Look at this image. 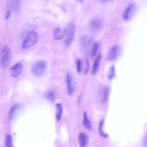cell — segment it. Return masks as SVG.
I'll list each match as a JSON object with an SVG mask.
<instances>
[{"label":"cell","instance_id":"1","mask_svg":"<svg viewBox=\"0 0 147 147\" xmlns=\"http://www.w3.org/2000/svg\"><path fill=\"white\" fill-rule=\"evenodd\" d=\"M38 39V35L35 31L33 30L29 31L22 43V48L23 49H26L31 47L37 42Z\"/></svg>","mask_w":147,"mask_h":147},{"label":"cell","instance_id":"2","mask_svg":"<svg viewBox=\"0 0 147 147\" xmlns=\"http://www.w3.org/2000/svg\"><path fill=\"white\" fill-rule=\"evenodd\" d=\"M11 53L9 48L7 46H4L1 52V67L5 69L9 65L11 61Z\"/></svg>","mask_w":147,"mask_h":147},{"label":"cell","instance_id":"3","mask_svg":"<svg viewBox=\"0 0 147 147\" xmlns=\"http://www.w3.org/2000/svg\"><path fill=\"white\" fill-rule=\"evenodd\" d=\"M66 29V36L64 43L66 46L68 47L70 45L74 40L76 30L75 24L73 22L69 23Z\"/></svg>","mask_w":147,"mask_h":147},{"label":"cell","instance_id":"4","mask_svg":"<svg viewBox=\"0 0 147 147\" xmlns=\"http://www.w3.org/2000/svg\"><path fill=\"white\" fill-rule=\"evenodd\" d=\"M47 66L45 61L40 60L36 62L32 68V72L35 76H39L45 72Z\"/></svg>","mask_w":147,"mask_h":147},{"label":"cell","instance_id":"5","mask_svg":"<svg viewBox=\"0 0 147 147\" xmlns=\"http://www.w3.org/2000/svg\"><path fill=\"white\" fill-rule=\"evenodd\" d=\"M137 6L134 3H130L125 9L123 15L124 19L128 20L131 19L135 13Z\"/></svg>","mask_w":147,"mask_h":147},{"label":"cell","instance_id":"6","mask_svg":"<svg viewBox=\"0 0 147 147\" xmlns=\"http://www.w3.org/2000/svg\"><path fill=\"white\" fill-rule=\"evenodd\" d=\"M121 50V47L118 45H116L112 46L108 52V59L110 61L115 60L119 54Z\"/></svg>","mask_w":147,"mask_h":147},{"label":"cell","instance_id":"7","mask_svg":"<svg viewBox=\"0 0 147 147\" xmlns=\"http://www.w3.org/2000/svg\"><path fill=\"white\" fill-rule=\"evenodd\" d=\"M66 29L63 27H56L53 30V38L55 40H58L62 39L66 34Z\"/></svg>","mask_w":147,"mask_h":147},{"label":"cell","instance_id":"8","mask_svg":"<svg viewBox=\"0 0 147 147\" xmlns=\"http://www.w3.org/2000/svg\"><path fill=\"white\" fill-rule=\"evenodd\" d=\"M23 65L21 63H16L10 69L11 76L13 78H16L21 74L22 70Z\"/></svg>","mask_w":147,"mask_h":147},{"label":"cell","instance_id":"9","mask_svg":"<svg viewBox=\"0 0 147 147\" xmlns=\"http://www.w3.org/2000/svg\"><path fill=\"white\" fill-rule=\"evenodd\" d=\"M102 24L101 20L98 18H95L92 19L89 23V27L93 31H96L99 30L101 28Z\"/></svg>","mask_w":147,"mask_h":147},{"label":"cell","instance_id":"10","mask_svg":"<svg viewBox=\"0 0 147 147\" xmlns=\"http://www.w3.org/2000/svg\"><path fill=\"white\" fill-rule=\"evenodd\" d=\"M92 36L89 34L84 35L82 38V43L83 48L86 49L89 48L92 42Z\"/></svg>","mask_w":147,"mask_h":147},{"label":"cell","instance_id":"11","mask_svg":"<svg viewBox=\"0 0 147 147\" xmlns=\"http://www.w3.org/2000/svg\"><path fill=\"white\" fill-rule=\"evenodd\" d=\"M78 142L80 147H84L88 141V136L86 133L81 132L78 136Z\"/></svg>","mask_w":147,"mask_h":147},{"label":"cell","instance_id":"12","mask_svg":"<svg viewBox=\"0 0 147 147\" xmlns=\"http://www.w3.org/2000/svg\"><path fill=\"white\" fill-rule=\"evenodd\" d=\"M66 84L68 93L69 95H71L73 92V88L72 84L71 78L70 74H67L66 77Z\"/></svg>","mask_w":147,"mask_h":147},{"label":"cell","instance_id":"13","mask_svg":"<svg viewBox=\"0 0 147 147\" xmlns=\"http://www.w3.org/2000/svg\"><path fill=\"white\" fill-rule=\"evenodd\" d=\"M101 58V54L100 53L96 58L92 71V74L94 75L97 72L100 64Z\"/></svg>","mask_w":147,"mask_h":147},{"label":"cell","instance_id":"14","mask_svg":"<svg viewBox=\"0 0 147 147\" xmlns=\"http://www.w3.org/2000/svg\"><path fill=\"white\" fill-rule=\"evenodd\" d=\"M104 121V119H103L100 122L98 128V131L101 136L104 138H107L108 137V135L103 130Z\"/></svg>","mask_w":147,"mask_h":147},{"label":"cell","instance_id":"15","mask_svg":"<svg viewBox=\"0 0 147 147\" xmlns=\"http://www.w3.org/2000/svg\"><path fill=\"white\" fill-rule=\"evenodd\" d=\"M56 119L57 121H59L61 117L63 112V108L61 105L59 103L56 105Z\"/></svg>","mask_w":147,"mask_h":147},{"label":"cell","instance_id":"16","mask_svg":"<svg viewBox=\"0 0 147 147\" xmlns=\"http://www.w3.org/2000/svg\"><path fill=\"white\" fill-rule=\"evenodd\" d=\"M83 117V124L88 129H92V127L88 118L87 113L86 112H84V113Z\"/></svg>","mask_w":147,"mask_h":147},{"label":"cell","instance_id":"17","mask_svg":"<svg viewBox=\"0 0 147 147\" xmlns=\"http://www.w3.org/2000/svg\"><path fill=\"white\" fill-rule=\"evenodd\" d=\"M19 1H10L9 4V7L14 11H17L19 7Z\"/></svg>","mask_w":147,"mask_h":147},{"label":"cell","instance_id":"18","mask_svg":"<svg viewBox=\"0 0 147 147\" xmlns=\"http://www.w3.org/2000/svg\"><path fill=\"white\" fill-rule=\"evenodd\" d=\"M5 147H13L11 137L10 135L6 136L5 140Z\"/></svg>","mask_w":147,"mask_h":147},{"label":"cell","instance_id":"19","mask_svg":"<svg viewBox=\"0 0 147 147\" xmlns=\"http://www.w3.org/2000/svg\"><path fill=\"white\" fill-rule=\"evenodd\" d=\"M45 96L46 98L49 100L50 101H53L55 99V93L53 90H49L46 93Z\"/></svg>","mask_w":147,"mask_h":147},{"label":"cell","instance_id":"20","mask_svg":"<svg viewBox=\"0 0 147 147\" xmlns=\"http://www.w3.org/2000/svg\"><path fill=\"white\" fill-rule=\"evenodd\" d=\"M99 43L98 42H95L92 46V55L93 57H94L96 55L99 48Z\"/></svg>","mask_w":147,"mask_h":147},{"label":"cell","instance_id":"21","mask_svg":"<svg viewBox=\"0 0 147 147\" xmlns=\"http://www.w3.org/2000/svg\"><path fill=\"white\" fill-rule=\"evenodd\" d=\"M20 106L19 105H16L13 106L11 108L9 113V117L10 119H12L16 111L19 109Z\"/></svg>","mask_w":147,"mask_h":147},{"label":"cell","instance_id":"22","mask_svg":"<svg viewBox=\"0 0 147 147\" xmlns=\"http://www.w3.org/2000/svg\"><path fill=\"white\" fill-rule=\"evenodd\" d=\"M115 66L114 65H113L110 67L108 75V77L109 80H111L114 77L115 75Z\"/></svg>","mask_w":147,"mask_h":147},{"label":"cell","instance_id":"23","mask_svg":"<svg viewBox=\"0 0 147 147\" xmlns=\"http://www.w3.org/2000/svg\"><path fill=\"white\" fill-rule=\"evenodd\" d=\"M109 91L107 88L105 87L103 89V97L102 100L103 102H105L107 101Z\"/></svg>","mask_w":147,"mask_h":147},{"label":"cell","instance_id":"24","mask_svg":"<svg viewBox=\"0 0 147 147\" xmlns=\"http://www.w3.org/2000/svg\"><path fill=\"white\" fill-rule=\"evenodd\" d=\"M76 65L77 71L79 73H80L81 71L82 66V63L80 59H78L77 60Z\"/></svg>","mask_w":147,"mask_h":147},{"label":"cell","instance_id":"25","mask_svg":"<svg viewBox=\"0 0 147 147\" xmlns=\"http://www.w3.org/2000/svg\"><path fill=\"white\" fill-rule=\"evenodd\" d=\"M85 62L86 64V67L85 69L84 73V74L86 75L89 72L90 69V66L89 60L88 59H86L85 60Z\"/></svg>","mask_w":147,"mask_h":147},{"label":"cell","instance_id":"26","mask_svg":"<svg viewBox=\"0 0 147 147\" xmlns=\"http://www.w3.org/2000/svg\"><path fill=\"white\" fill-rule=\"evenodd\" d=\"M11 13V11L9 10H7L5 13V18L6 19H8L10 17Z\"/></svg>","mask_w":147,"mask_h":147},{"label":"cell","instance_id":"27","mask_svg":"<svg viewBox=\"0 0 147 147\" xmlns=\"http://www.w3.org/2000/svg\"><path fill=\"white\" fill-rule=\"evenodd\" d=\"M143 144L144 147H147V134L144 138Z\"/></svg>","mask_w":147,"mask_h":147},{"label":"cell","instance_id":"28","mask_svg":"<svg viewBox=\"0 0 147 147\" xmlns=\"http://www.w3.org/2000/svg\"><path fill=\"white\" fill-rule=\"evenodd\" d=\"M81 94H80V96H79V97L78 98V103H79L80 102L81 98Z\"/></svg>","mask_w":147,"mask_h":147}]
</instances>
